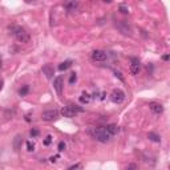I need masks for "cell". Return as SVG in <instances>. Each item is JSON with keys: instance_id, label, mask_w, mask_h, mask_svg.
Wrapping results in <instances>:
<instances>
[{"instance_id": "d4e9b609", "label": "cell", "mask_w": 170, "mask_h": 170, "mask_svg": "<svg viewBox=\"0 0 170 170\" xmlns=\"http://www.w3.org/2000/svg\"><path fill=\"white\" fill-rule=\"evenodd\" d=\"M31 135H32V137H37V135H39V130H37V129H32L31 130Z\"/></svg>"}, {"instance_id": "4fadbf2b", "label": "cell", "mask_w": 170, "mask_h": 170, "mask_svg": "<svg viewBox=\"0 0 170 170\" xmlns=\"http://www.w3.org/2000/svg\"><path fill=\"white\" fill-rule=\"evenodd\" d=\"M68 108L71 109V110L73 112L74 114H77V113H82V112H84V108H81V106H79V105H74V104H69Z\"/></svg>"}, {"instance_id": "e0dca14e", "label": "cell", "mask_w": 170, "mask_h": 170, "mask_svg": "<svg viewBox=\"0 0 170 170\" xmlns=\"http://www.w3.org/2000/svg\"><path fill=\"white\" fill-rule=\"evenodd\" d=\"M21 135H16L15 137V141H13V146H15V150H19V149H20V142L23 140H21Z\"/></svg>"}, {"instance_id": "8fae6325", "label": "cell", "mask_w": 170, "mask_h": 170, "mask_svg": "<svg viewBox=\"0 0 170 170\" xmlns=\"http://www.w3.org/2000/svg\"><path fill=\"white\" fill-rule=\"evenodd\" d=\"M90 98H92V96H90L89 93L82 92V93H81V96L79 97V100H80V102H81V104H89Z\"/></svg>"}, {"instance_id": "277c9868", "label": "cell", "mask_w": 170, "mask_h": 170, "mask_svg": "<svg viewBox=\"0 0 170 170\" xmlns=\"http://www.w3.org/2000/svg\"><path fill=\"white\" fill-rule=\"evenodd\" d=\"M110 100H112V102H114V104H121L122 101L125 100V93H124V90H121V89H114L113 92L110 93Z\"/></svg>"}, {"instance_id": "4316f807", "label": "cell", "mask_w": 170, "mask_h": 170, "mask_svg": "<svg viewBox=\"0 0 170 170\" xmlns=\"http://www.w3.org/2000/svg\"><path fill=\"white\" fill-rule=\"evenodd\" d=\"M56 158H58V156H55V157H50V158H49V161H50V162H56Z\"/></svg>"}, {"instance_id": "cb8c5ba5", "label": "cell", "mask_w": 170, "mask_h": 170, "mask_svg": "<svg viewBox=\"0 0 170 170\" xmlns=\"http://www.w3.org/2000/svg\"><path fill=\"white\" fill-rule=\"evenodd\" d=\"M57 149H58V151H64V150H65V143L60 142V143H58V146H57Z\"/></svg>"}, {"instance_id": "7402d4cb", "label": "cell", "mask_w": 170, "mask_h": 170, "mask_svg": "<svg viewBox=\"0 0 170 170\" xmlns=\"http://www.w3.org/2000/svg\"><path fill=\"white\" fill-rule=\"evenodd\" d=\"M27 150H28V151H33L35 150V145L31 142V141H28V142H27Z\"/></svg>"}, {"instance_id": "f1b7e54d", "label": "cell", "mask_w": 170, "mask_h": 170, "mask_svg": "<svg viewBox=\"0 0 170 170\" xmlns=\"http://www.w3.org/2000/svg\"><path fill=\"white\" fill-rule=\"evenodd\" d=\"M135 167H137L135 165H129V166H128V169H135Z\"/></svg>"}, {"instance_id": "83f0119b", "label": "cell", "mask_w": 170, "mask_h": 170, "mask_svg": "<svg viewBox=\"0 0 170 170\" xmlns=\"http://www.w3.org/2000/svg\"><path fill=\"white\" fill-rule=\"evenodd\" d=\"M162 58H164L165 61H167V60H169V55H164V57H162Z\"/></svg>"}, {"instance_id": "603a6c76", "label": "cell", "mask_w": 170, "mask_h": 170, "mask_svg": "<svg viewBox=\"0 0 170 170\" xmlns=\"http://www.w3.org/2000/svg\"><path fill=\"white\" fill-rule=\"evenodd\" d=\"M114 76H116V77H118V79L121 80L122 82L125 81V79H124V77H122V74H121V72H118V71H114Z\"/></svg>"}, {"instance_id": "484cf974", "label": "cell", "mask_w": 170, "mask_h": 170, "mask_svg": "<svg viewBox=\"0 0 170 170\" xmlns=\"http://www.w3.org/2000/svg\"><path fill=\"white\" fill-rule=\"evenodd\" d=\"M79 167H80V164H76V165H72V166H69L68 169L69 170H73V169H79Z\"/></svg>"}, {"instance_id": "7a4b0ae2", "label": "cell", "mask_w": 170, "mask_h": 170, "mask_svg": "<svg viewBox=\"0 0 170 170\" xmlns=\"http://www.w3.org/2000/svg\"><path fill=\"white\" fill-rule=\"evenodd\" d=\"M9 33L15 36V39L20 42H29L31 37H29V33L20 25H12L9 27Z\"/></svg>"}, {"instance_id": "5b68a950", "label": "cell", "mask_w": 170, "mask_h": 170, "mask_svg": "<svg viewBox=\"0 0 170 170\" xmlns=\"http://www.w3.org/2000/svg\"><path fill=\"white\" fill-rule=\"evenodd\" d=\"M108 55H106L105 50H101V49H96L92 52V60L93 61H105Z\"/></svg>"}, {"instance_id": "1f68e13d", "label": "cell", "mask_w": 170, "mask_h": 170, "mask_svg": "<svg viewBox=\"0 0 170 170\" xmlns=\"http://www.w3.org/2000/svg\"><path fill=\"white\" fill-rule=\"evenodd\" d=\"M25 1H28V3H29V1H33V0H25Z\"/></svg>"}, {"instance_id": "52a82bcc", "label": "cell", "mask_w": 170, "mask_h": 170, "mask_svg": "<svg viewBox=\"0 0 170 170\" xmlns=\"http://www.w3.org/2000/svg\"><path fill=\"white\" fill-rule=\"evenodd\" d=\"M130 61H132V64H130V73L132 74H138V72H140V68H141V64H140V60H138L137 57H132L130 58Z\"/></svg>"}, {"instance_id": "2e32d148", "label": "cell", "mask_w": 170, "mask_h": 170, "mask_svg": "<svg viewBox=\"0 0 170 170\" xmlns=\"http://www.w3.org/2000/svg\"><path fill=\"white\" fill-rule=\"evenodd\" d=\"M148 138L150 141H153V142H161V137H159V135H157V134H154V133H149Z\"/></svg>"}, {"instance_id": "d6986e66", "label": "cell", "mask_w": 170, "mask_h": 170, "mask_svg": "<svg viewBox=\"0 0 170 170\" xmlns=\"http://www.w3.org/2000/svg\"><path fill=\"white\" fill-rule=\"evenodd\" d=\"M118 11H120L121 13H124V15H128V13H129V8H128L126 5H124V4L120 5V7H118Z\"/></svg>"}, {"instance_id": "ac0fdd59", "label": "cell", "mask_w": 170, "mask_h": 170, "mask_svg": "<svg viewBox=\"0 0 170 170\" xmlns=\"http://www.w3.org/2000/svg\"><path fill=\"white\" fill-rule=\"evenodd\" d=\"M28 92H29V86L28 85H24V86H21L19 89V96H25Z\"/></svg>"}, {"instance_id": "f546056e", "label": "cell", "mask_w": 170, "mask_h": 170, "mask_svg": "<svg viewBox=\"0 0 170 170\" xmlns=\"http://www.w3.org/2000/svg\"><path fill=\"white\" fill-rule=\"evenodd\" d=\"M3 84H4V81H3V80H1V79H0V90H1V89H3Z\"/></svg>"}, {"instance_id": "ffe728a7", "label": "cell", "mask_w": 170, "mask_h": 170, "mask_svg": "<svg viewBox=\"0 0 170 170\" xmlns=\"http://www.w3.org/2000/svg\"><path fill=\"white\" fill-rule=\"evenodd\" d=\"M77 81V74L74 73H71V76H69V84H74V82Z\"/></svg>"}, {"instance_id": "8992f818", "label": "cell", "mask_w": 170, "mask_h": 170, "mask_svg": "<svg viewBox=\"0 0 170 170\" xmlns=\"http://www.w3.org/2000/svg\"><path fill=\"white\" fill-rule=\"evenodd\" d=\"M63 5L68 12H73V11H76L77 8H79L80 3H79V0H65Z\"/></svg>"}, {"instance_id": "9a60e30c", "label": "cell", "mask_w": 170, "mask_h": 170, "mask_svg": "<svg viewBox=\"0 0 170 170\" xmlns=\"http://www.w3.org/2000/svg\"><path fill=\"white\" fill-rule=\"evenodd\" d=\"M72 65V61L71 60H66V61H64V63H61L60 65H58V71H65V69H68L69 66Z\"/></svg>"}, {"instance_id": "3957f363", "label": "cell", "mask_w": 170, "mask_h": 170, "mask_svg": "<svg viewBox=\"0 0 170 170\" xmlns=\"http://www.w3.org/2000/svg\"><path fill=\"white\" fill-rule=\"evenodd\" d=\"M58 110L57 109H49V110H45L41 113V120L42 121H56V120L58 118Z\"/></svg>"}, {"instance_id": "5bb4252c", "label": "cell", "mask_w": 170, "mask_h": 170, "mask_svg": "<svg viewBox=\"0 0 170 170\" xmlns=\"http://www.w3.org/2000/svg\"><path fill=\"white\" fill-rule=\"evenodd\" d=\"M61 114H63L64 117H69V118H72V117H74L76 114L73 113V112L71 110V109L68 108V106H65V108H63V110H61Z\"/></svg>"}, {"instance_id": "6da1fadb", "label": "cell", "mask_w": 170, "mask_h": 170, "mask_svg": "<svg viewBox=\"0 0 170 170\" xmlns=\"http://www.w3.org/2000/svg\"><path fill=\"white\" fill-rule=\"evenodd\" d=\"M88 133H89V134L92 135V137L94 138L96 141H98V142H102V143L109 142V141L112 140V137H113V135H112L110 133L106 130L105 126L90 128V129L88 130Z\"/></svg>"}, {"instance_id": "7c38bea8", "label": "cell", "mask_w": 170, "mask_h": 170, "mask_svg": "<svg viewBox=\"0 0 170 170\" xmlns=\"http://www.w3.org/2000/svg\"><path fill=\"white\" fill-rule=\"evenodd\" d=\"M106 130H108V132L109 133H110V134L112 135H116L117 134V133H118V126H117V125L116 124H109V125H106Z\"/></svg>"}, {"instance_id": "30bf717a", "label": "cell", "mask_w": 170, "mask_h": 170, "mask_svg": "<svg viewBox=\"0 0 170 170\" xmlns=\"http://www.w3.org/2000/svg\"><path fill=\"white\" fill-rule=\"evenodd\" d=\"M42 73L47 76V79H52V76H53V68L49 65V64H47V65L42 66Z\"/></svg>"}, {"instance_id": "9c48e42d", "label": "cell", "mask_w": 170, "mask_h": 170, "mask_svg": "<svg viewBox=\"0 0 170 170\" xmlns=\"http://www.w3.org/2000/svg\"><path fill=\"white\" fill-rule=\"evenodd\" d=\"M149 108H150V110L153 112L154 114H161L162 112H164V106L159 102H150L149 104Z\"/></svg>"}, {"instance_id": "4dcf8cb0", "label": "cell", "mask_w": 170, "mask_h": 170, "mask_svg": "<svg viewBox=\"0 0 170 170\" xmlns=\"http://www.w3.org/2000/svg\"><path fill=\"white\" fill-rule=\"evenodd\" d=\"M104 1H105V3H112L113 0H104Z\"/></svg>"}, {"instance_id": "44dd1931", "label": "cell", "mask_w": 170, "mask_h": 170, "mask_svg": "<svg viewBox=\"0 0 170 170\" xmlns=\"http://www.w3.org/2000/svg\"><path fill=\"white\" fill-rule=\"evenodd\" d=\"M52 141H53V137H52L50 134H48L47 137H45V140H44V145H45V146H48L50 142H52Z\"/></svg>"}, {"instance_id": "ba28073f", "label": "cell", "mask_w": 170, "mask_h": 170, "mask_svg": "<svg viewBox=\"0 0 170 170\" xmlns=\"http://www.w3.org/2000/svg\"><path fill=\"white\" fill-rule=\"evenodd\" d=\"M63 86H64V84H63V77H61V76L56 77V79L53 80V88H55L56 92H57L60 96L63 94Z\"/></svg>"}]
</instances>
